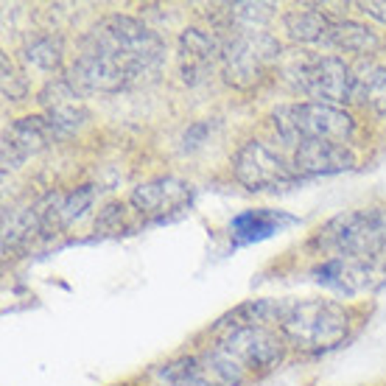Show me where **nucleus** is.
<instances>
[{
    "instance_id": "nucleus-1",
    "label": "nucleus",
    "mask_w": 386,
    "mask_h": 386,
    "mask_svg": "<svg viewBox=\"0 0 386 386\" xmlns=\"http://www.w3.org/2000/svg\"><path fill=\"white\" fill-rule=\"evenodd\" d=\"M275 327L289 347L306 356H319L347 339L350 313L333 300H283Z\"/></svg>"
},
{
    "instance_id": "nucleus-2",
    "label": "nucleus",
    "mask_w": 386,
    "mask_h": 386,
    "mask_svg": "<svg viewBox=\"0 0 386 386\" xmlns=\"http://www.w3.org/2000/svg\"><path fill=\"white\" fill-rule=\"evenodd\" d=\"M81 42L118 59L135 76V81L140 76L155 73L162 62V54H165L162 37L152 31L146 23H140L138 17H129V14H107L84 34Z\"/></svg>"
},
{
    "instance_id": "nucleus-3",
    "label": "nucleus",
    "mask_w": 386,
    "mask_h": 386,
    "mask_svg": "<svg viewBox=\"0 0 386 386\" xmlns=\"http://www.w3.org/2000/svg\"><path fill=\"white\" fill-rule=\"evenodd\" d=\"M308 246L327 258L373 263L386 249V210L367 207L339 213L310 235Z\"/></svg>"
},
{
    "instance_id": "nucleus-4",
    "label": "nucleus",
    "mask_w": 386,
    "mask_h": 386,
    "mask_svg": "<svg viewBox=\"0 0 386 386\" xmlns=\"http://www.w3.org/2000/svg\"><path fill=\"white\" fill-rule=\"evenodd\" d=\"M272 129L283 143L294 149L303 143H342L347 146L356 135V121L350 112L333 104L319 101H300V104H280L272 109Z\"/></svg>"
},
{
    "instance_id": "nucleus-5",
    "label": "nucleus",
    "mask_w": 386,
    "mask_h": 386,
    "mask_svg": "<svg viewBox=\"0 0 386 386\" xmlns=\"http://www.w3.org/2000/svg\"><path fill=\"white\" fill-rule=\"evenodd\" d=\"M280 59V42L260 28H230L222 40V76L235 90L258 87Z\"/></svg>"
},
{
    "instance_id": "nucleus-6",
    "label": "nucleus",
    "mask_w": 386,
    "mask_h": 386,
    "mask_svg": "<svg viewBox=\"0 0 386 386\" xmlns=\"http://www.w3.org/2000/svg\"><path fill=\"white\" fill-rule=\"evenodd\" d=\"M232 176L252 193H280L303 185L306 179L294 171L286 157L277 155L263 140H246L232 155Z\"/></svg>"
},
{
    "instance_id": "nucleus-7",
    "label": "nucleus",
    "mask_w": 386,
    "mask_h": 386,
    "mask_svg": "<svg viewBox=\"0 0 386 386\" xmlns=\"http://www.w3.org/2000/svg\"><path fill=\"white\" fill-rule=\"evenodd\" d=\"M157 375L165 386H243L249 381L246 370L219 342L207 350L165 364Z\"/></svg>"
},
{
    "instance_id": "nucleus-8",
    "label": "nucleus",
    "mask_w": 386,
    "mask_h": 386,
    "mask_svg": "<svg viewBox=\"0 0 386 386\" xmlns=\"http://www.w3.org/2000/svg\"><path fill=\"white\" fill-rule=\"evenodd\" d=\"M193 199H196V191L191 182L179 176H157L138 185L129 193L126 205L143 219V227H149V224H165L179 219L182 213L191 210Z\"/></svg>"
},
{
    "instance_id": "nucleus-9",
    "label": "nucleus",
    "mask_w": 386,
    "mask_h": 386,
    "mask_svg": "<svg viewBox=\"0 0 386 386\" xmlns=\"http://www.w3.org/2000/svg\"><path fill=\"white\" fill-rule=\"evenodd\" d=\"M219 344L246 370L249 378L272 373L286 358V347H289L286 339L280 336V330L269 327V325H252V327L230 330V333L219 336Z\"/></svg>"
},
{
    "instance_id": "nucleus-10",
    "label": "nucleus",
    "mask_w": 386,
    "mask_h": 386,
    "mask_svg": "<svg viewBox=\"0 0 386 386\" xmlns=\"http://www.w3.org/2000/svg\"><path fill=\"white\" fill-rule=\"evenodd\" d=\"M297 87L319 104H347L353 101L356 90V71L336 54H319L297 71Z\"/></svg>"
},
{
    "instance_id": "nucleus-11",
    "label": "nucleus",
    "mask_w": 386,
    "mask_h": 386,
    "mask_svg": "<svg viewBox=\"0 0 386 386\" xmlns=\"http://www.w3.org/2000/svg\"><path fill=\"white\" fill-rule=\"evenodd\" d=\"M71 78L76 81L81 92H121L135 81V76L118 59L84 42H81V54L73 62Z\"/></svg>"
},
{
    "instance_id": "nucleus-12",
    "label": "nucleus",
    "mask_w": 386,
    "mask_h": 386,
    "mask_svg": "<svg viewBox=\"0 0 386 386\" xmlns=\"http://www.w3.org/2000/svg\"><path fill=\"white\" fill-rule=\"evenodd\" d=\"M222 59V40L205 28H185L176 40V65L188 87H196L213 73Z\"/></svg>"
},
{
    "instance_id": "nucleus-13",
    "label": "nucleus",
    "mask_w": 386,
    "mask_h": 386,
    "mask_svg": "<svg viewBox=\"0 0 386 386\" xmlns=\"http://www.w3.org/2000/svg\"><path fill=\"white\" fill-rule=\"evenodd\" d=\"M51 143H56V138L45 115H25L14 121L3 132V174L20 168L28 157L42 152Z\"/></svg>"
},
{
    "instance_id": "nucleus-14",
    "label": "nucleus",
    "mask_w": 386,
    "mask_h": 386,
    "mask_svg": "<svg viewBox=\"0 0 386 386\" xmlns=\"http://www.w3.org/2000/svg\"><path fill=\"white\" fill-rule=\"evenodd\" d=\"M300 219L286 213V210H272V207H252L243 210L238 216H232L230 222V238L235 246H252V243H263L280 232L297 227Z\"/></svg>"
},
{
    "instance_id": "nucleus-15",
    "label": "nucleus",
    "mask_w": 386,
    "mask_h": 386,
    "mask_svg": "<svg viewBox=\"0 0 386 386\" xmlns=\"http://www.w3.org/2000/svg\"><path fill=\"white\" fill-rule=\"evenodd\" d=\"M294 171L303 179H313V176H333V174H344L356 168V155L350 152V146L342 143H303L294 149L291 157Z\"/></svg>"
},
{
    "instance_id": "nucleus-16",
    "label": "nucleus",
    "mask_w": 386,
    "mask_h": 386,
    "mask_svg": "<svg viewBox=\"0 0 386 386\" xmlns=\"http://www.w3.org/2000/svg\"><path fill=\"white\" fill-rule=\"evenodd\" d=\"M370 277H373V263H358L344 258H325L310 269V280L316 286L342 297H356L364 289H370Z\"/></svg>"
},
{
    "instance_id": "nucleus-17",
    "label": "nucleus",
    "mask_w": 386,
    "mask_h": 386,
    "mask_svg": "<svg viewBox=\"0 0 386 386\" xmlns=\"http://www.w3.org/2000/svg\"><path fill=\"white\" fill-rule=\"evenodd\" d=\"M325 48H333V51H342V54H356V56H370V54H378L384 40L367 28L364 23H356V20H336L327 31V37L322 40Z\"/></svg>"
},
{
    "instance_id": "nucleus-18",
    "label": "nucleus",
    "mask_w": 386,
    "mask_h": 386,
    "mask_svg": "<svg viewBox=\"0 0 386 386\" xmlns=\"http://www.w3.org/2000/svg\"><path fill=\"white\" fill-rule=\"evenodd\" d=\"M280 303H283V300H272V297L241 303L238 308L227 310V313L213 325V333H216V336H224V333H230V330L252 327V325H269V327H275V325H277V316H280Z\"/></svg>"
},
{
    "instance_id": "nucleus-19",
    "label": "nucleus",
    "mask_w": 386,
    "mask_h": 386,
    "mask_svg": "<svg viewBox=\"0 0 386 386\" xmlns=\"http://www.w3.org/2000/svg\"><path fill=\"white\" fill-rule=\"evenodd\" d=\"M353 101L364 109L375 112L378 118H386V68L381 65H364L356 71V90Z\"/></svg>"
},
{
    "instance_id": "nucleus-20",
    "label": "nucleus",
    "mask_w": 386,
    "mask_h": 386,
    "mask_svg": "<svg viewBox=\"0 0 386 386\" xmlns=\"http://www.w3.org/2000/svg\"><path fill=\"white\" fill-rule=\"evenodd\" d=\"M333 20L316 8H291L283 14V28L297 42H322L330 31Z\"/></svg>"
},
{
    "instance_id": "nucleus-21",
    "label": "nucleus",
    "mask_w": 386,
    "mask_h": 386,
    "mask_svg": "<svg viewBox=\"0 0 386 386\" xmlns=\"http://www.w3.org/2000/svg\"><path fill=\"white\" fill-rule=\"evenodd\" d=\"M62 40L59 37H51V34H45V37H37V40H31L25 48H23V59L31 65V68H37V71H42V73H54V71H59L62 68Z\"/></svg>"
},
{
    "instance_id": "nucleus-22",
    "label": "nucleus",
    "mask_w": 386,
    "mask_h": 386,
    "mask_svg": "<svg viewBox=\"0 0 386 386\" xmlns=\"http://www.w3.org/2000/svg\"><path fill=\"white\" fill-rule=\"evenodd\" d=\"M92 202H95V185H78L76 191L65 193L59 202V210H56V227L59 230L71 227L92 207Z\"/></svg>"
},
{
    "instance_id": "nucleus-23",
    "label": "nucleus",
    "mask_w": 386,
    "mask_h": 386,
    "mask_svg": "<svg viewBox=\"0 0 386 386\" xmlns=\"http://www.w3.org/2000/svg\"><path fill=\"white\" fill-rule=\"evenodd\" d=\"M45 118L54 129V138L56 140H65L71 138L76 129L84 126V121L90 118V112L81 107V104H68V107H54V109H45Z\"/></svg>"
},
{
    "instance_id": "nucleus-24",
    "label": "nucleus",
    "mask_w": 386,
    "mask_h": 386,
    "mask_svg": "<svg viewBox=\"0 0 386 386\" xmlns=\"http://www.w3.org/2000/svg\"><path fill=\"white\" fill-rule=\"evenodd\" d=\"M81 90L71 76H54L42 90H40V104L45 109H54V107H68V104H81Z\"/></svg>"
},
{
    "instance_id": "nucleus-25",
    "label": "nucleus",
    "mask_w": 386,
    "mask_h": 386,
    "mask_svg": "<svg viewBox=\"0 0 386 386\" xmlns=\"http://www.w3.org/2000/svg\"><path fill=\"white\" fill-rule=\"evenodd\" d=\"M0 65H3V98H6V101H20V98H25L28 81L17 73V68L11 65L8 54L0 56Z\"/></svg>"
},
{
    "instance_id": "nucleus-26",
    "label": "nucleus",
    "mask_w": 386,
    "mask_h": 386,
    "mask_svg": "<svg viewBox=\"0 0 386 386\" xmlns=\"http://www.w3.org/2000/svg\"><path fill=\"white\" fill-rule=\"evenodd\" d=\"M213 129H216V121H196L193 126H188V132H185V138H182V149H185V152L199 149L202 143H207V138H210Z\"/></svg>"
},
{
    "instance_id": "nucleus-27",
    "label": "nucleus",
    "mask_w": 386,
    "mask_h": 386,
    "mask_svg": "<svg viewBox=\"0 0 386 386\" xmlns=\"http://www.w3.org/2000/svg\"><path fill=\"white\" fill-rule=\"evenodd\" d=\"M123 219H126V205L109 202V205L101 210V216H98V222H95V230H121Z\"/></svg>"
},
{
    "instance_id": "nucleus-28",
    "label": "nucleus",
    "mask_w": 386,
    "mask_h": 386,
    "mask_svg": "<svg viewBox=\"0 0 386 386\" xmlns=\"http://www.w3.org/2000/svg\"><path fill=\"white\" fill-rule=\"evenodd\" d=\"M358 11H361V14H367L370 20H375V23L386 25V3H381V0H367V3H358Z\"/></svg>"
}]
</instances>
